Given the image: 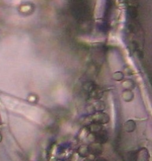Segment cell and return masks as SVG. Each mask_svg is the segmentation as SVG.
I'll use <instances>...</instances> for the list:
<instances>
[{"mask_svg":"<svg viewBox=\"0 0 152 161\" xmlns=\"http://www.w3.org/2000/svg\"><path fill=\"white\" fill-rule=\"evenodd\" d=\"M89 95L91 98H94L95 100H99L103 96V91L96 86L94 89L89 93Z\"/></svg>","mask_w":152,"mask_h":161,"instance_id":"obj_10","label":"cell"},{"mask_svg":"<svg viewBox=\"0 0 152 161\" xmlns=\"http://www.w3.org/2000/svg\"><path fill=\"white\" fill-rule=\"evenodd\" d=\"M94 134V142H96L101 144L106 143L109 139L108 132L103 129Z\"/></svg>","mask_w":152,"mask_h":161,"instance_id":"obj_3","label":"cell"},{"mask_svg":"<svg viewBox=\"0 0 152 161\" xmlns=\"http://www.w3.org/2000/svg\"><path fill=\"white\" fill-rule=\"evenodd\" d=\"M135 128H136V124L134 121L133 119H129L128 121H127L124 125V128L125 131L128 133L133 132L134 131Z\"/></svg>","mask_w":152,"mask_h":161,"instance_id":"obj_5","label":"cell"},{"mask_svg":"<svg viewBox=\"0 0 152 161\" xmlns=\"http://www.w3.org/2000/svg\"><path fill=\"white\" fill-rule=\"evenodd\" d=\"M77 153L82 158H87L89 155L88 146L85 144L80 146L77 149Z\"/></svg>","mask_w":152,"mask_h":161,"instance_id":"obj_11","label":"cell"},{"mask_svg":"<svg viewBox=\"0 0 152 161\" xmlns=\"http://www.w3.org/2000/svg\"><path fill=\"white\" fill-rule=\"evenodd\" d=\"M96 112H103L105 109V102L101 100H96L92 104Z\"/></svg>","mask_w":152,"mask_h":161,"instance_id":"obj_9","label":"cell"},{"mask_svg":"<svg viewBox=\"0 0 152 161\" xmlns=\"http://www.w3.org/2000/svg\"><path fill=\"white\" fill-rule=\"evenodd\" d=\"M47 161H58V158L54 154H47Z\"/></svg>","mask_w":152,"mask_h":161,"instance_id":"obj_14","label":"cell"},{"mask_svg":"<svg viewBox=\"0 0 152 161\" xmlns=\"http://www.w3.org/2000/svg\"><path fill=\"white\" fill-rule=\"evenodd\" d=\"M137 161H150V155L146 148H141L137 151Z\"/></svg>","mask_w":152,"mask_h":161,"instance_id":"obj_4","label":"cell"},{"mask_svg":"<svg viewBox=\"0 0 152 161\" xmlns=\"http://www.w3.org/2000/svg\"><path fill=\"white\" fill-rule=\"evenodd\" d=\"M125 161H137V151L132 150L126 152L124 155Z\"/></svg>","mask_w":152,"mask_h":161,"instance_id":"obj_6","label":"cell"},{"mask_svg":"<svg viewBox=\"0 0 152 161\" xmlns=\"http://www.w3.org/2000/svg\"><path fill=\"white\" fill-rule=\"evenodd\" d=\"M94 161H108L105 158H97L96 159H95Z\"/></svg>","mask_w":152,"mask_h":161,"instance_id":"obj_16","label":"cell"},{"mask_svg":"<svg viewBox=\"0 0 152 161\" xmlns=\"http://www.w3.org/2000/svg\"><path fill=\"white\" fill-rule=\"evenodd\" d=\"M84 161H94V160H92V159H89V158H87V159H86Z\"/></svg>","mask_w":152,"mask_h":161,"instance_id":"obj_17","label":"cell"},{"mask_svg":"<svg viewBox=\"0 0 152 161\" xmlns=\"http://www.w3.org/2000/svg\"><path fill=\"white\" fill-rule=\"evenodd\" d=\"M96 86H96V84L94 82H86L85 83L83 84V89L86 92H87L89 94L91 92H92L94 89V88Z\"/></svg>","mask_w":152,"mask_h":161,"instance_id":"obj_12","label":"cell"},{"mask_svg":"<svg viewBox=\"0 0 152 161\" xmlns=\"http://www.w3.org/2000/svg\"><path fill=\"white\" fill-rule=\"evenodd\" d=\"M87 126L89 129L90 133H92V134H95L103 129L102 125L96 123H91L90 124H89Z\"/></svg>","mask_w":152,"mask_h":161,"instance_id":"obj_8","label":"cell"},{"mask_svg":"<svg viewBox=\"0 0 152 161\" xmlns=\"http://www.w3.org/2000/svg\"><path fill=\"white\" fill-rule=\"evenodd\" d=\"M89 154L94 155V156L101 155L103 152L102 144L96 142H91L88 146Z\"/></svg>","mask_w":152,"mask_h":161,"instance_id":"obj_2","label":"cell"},{"mask_svg":"<svg viewBox=\"0 0 152 161\" xmlns=\"http://www.w3.org/2000/svg\"><path fill=\"white\" fill-rule=\"evenodd\" d=\"M86 110H87L88 113H89V115H92V114H94V113H96L95 109H94V108L93 105H90L88 106L87 108H86Z\"/></svg>","mask_w":152,"mask_h":161,"instance_id":"obj_15","label":"cell"},{"mask_svg":"<svg viewBox=\"0 0 152 161\" xmlns=\"http://www.w3.org/2000/svg\"><path fill=\"white\" fill-rule=\"evenodd\" d=\"M134 98V93L129 90H126L123 93V99L125 102L133 101Z\"/></svg>","mask_w":152,"mask_h":161,"instance_id":"obj_13","label":"cell"},{"mask_svg":"<svg viewBox=\"0 0 152 161\" xmlns=\"http://www.w3.org/2000/svg\"><path fill=\"white\" fill-rule=\"evenodd\" d=\"M91 123H96L100 124H105L109 122L110 117L108 114L104 112H96L90 117Z\"/></svg>","mask_w":152,"mask_h":161,"instance_id":"obj_1","label":"cell"},{"mask_svg":"<svg viewBox=\"0 0 152 161\" xmlns=\"http://www.w3.org/2000/svg\"><path fill=\"white\" fill-rule=\"evenodd\" d=\"M90 133V132L89 131V129L88 126L86 125V126L83 127L80 130V132L79 133V136H78V138L80 141H83L85 139H87Z\"/></svg>","mask_w":152,"mask_h":161,"instance_id":"obj_7","label":"cell"}]
</instances>
